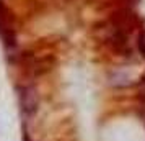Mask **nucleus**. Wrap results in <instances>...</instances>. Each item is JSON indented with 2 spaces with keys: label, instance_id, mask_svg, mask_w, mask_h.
Returning a JSON list of instances; mask_svg holds the SVG:
<instances>
[{
  "label": "nucleus",
  "instance_id": "obj_1",
  "mask_svg": "<svg viewBox=\"0 0 145 141\" xmlns=\"http://www.w3.org/2000/svg\"><path fill=\"white\" fill-rule=\"evenodd\" d=\"M18 99H20L21 112L25 115H33L38 110V94L34 87L25 85V87L18 89Z\"/></svg>",
  "mask_w": 145,
  "mask_h": 141
},
{
  "label": "nucleus",
  "instance_id": "obj_2",
  "mask_svg": "<svg viewBox=\"0 0 145 141\" xmlns=\"http://www.w3.org/2000/svg\"><path fill=\"white\" fill-rule=\"evenodd\" d=\"M137 49L140 56L145 59V30H140L137 34Z\"/></svg>",
  "mask_w": 145,
  "mask_h": 141
},
{
  "label": "nucleus",
  "instance_id": "obj_3",
  "mask_svg": "<svg viewBox=\"0 0 145 141\" xmlns=\"http://www.w3.org/2000/svg\"><path fill=\"white\" fill-rule=\"evenodd\" d=\"M21 141H31V140H29V136L25 133V134H23V140H21Z\"/></svg>",
  "mask_w": 145,
  "mask_h": 141
}]
</instances>
